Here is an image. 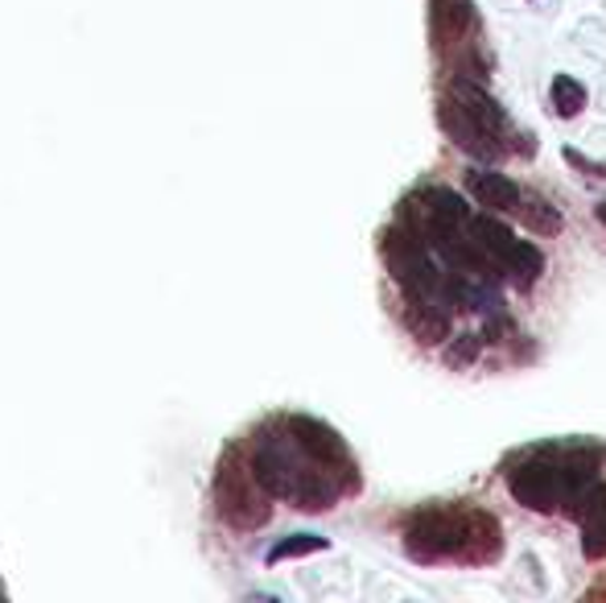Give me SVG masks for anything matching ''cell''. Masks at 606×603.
<instances>
[{"instance_id":"cell-4","label":"cell","mask_w":606,"mask_h":603,"mask_svg":"<svg viewBox=\"0 0 606 603\" xmlns=\"http://www.w3.org/2000/svg\"><path fill=\"white\" fill-rule=\"evenodd\" d=\"M467 187H470V199L479 207H491V211H515L520 199H524L512 178L496 174V170H475V174H467Z\"/></svg>"},{"instance_id":"cell-9","label":"cell","mask_w":606,"mask_h":603,"mask_svg":"<svg viewBox=\"0 0 606 603\" xmlns=\"http://www.w3.org/2000/svg\"><path fill=\"white\" fill-rule=\"evenodd\" d=\"M503 269H508V277H512L515 286H520V289H529L532 282L541 277V269H544L541 248H536V244H529V240H520V244H515V253H512V261H508Z\"/></svg>"},{"instance_id":"cell-1","label":"cell","mask_w":606,"mask_h":603,"mask_svg":"<svg viewBox=\"0 0 606 603\" xmlns=\"http://www.w3.org/2000/svg\"><path fill=\"white\" fill-rule=\"evenodd\" d=\"M404 546L417 562H442V558H463L467 546V512H421L413 517Z\"/></svg>"},{"instance_id":"cell-14","label":"cell","mask_w":606,"mask_h":603,"mask_svg":"<svg viewBox=\"0 0 606 603\" xmlns=\"http://www.w3.org/2000/svg\"><path fill=\"white\" fill-rule=\"evenodd\" d=\"M479 335H458L454 339V348H450V364H467V360H475L479 356Z\"/></svg>"},{"instance_id":"cell-10","label":"cell","mask_w":606,"mask_h":603,"mask_svg":"<svg viewBox=\"0 0 606 603\" xmlns=\"http://www.w3.org/2000/svg\"><path fill=\"white\" fill-rule=\"evenodd\" d=\"M520 215H524V223H529L536 236H557L561 232L557 207H549L544 199H520Z\"/></svg>"},{"instance_id":"cell-13","label":"cell","mask_w":606,"mask_h":603,"mask_svg":"<svg viewBox=\"0 0 606 603\" xmlns=\"http://www.w3.org/2000/svg\"><path fill=\"white\" fill-rule=\"evenodd\" d=\"M310 550H327V538H294V541H285V546H277V550H273V558L310 554Z\"/></svg>"},{"instance_id":"cell-16","label":"cell","mask_w":606,"mask_h":603,"mask_svg":"<svg viewBox=\"0 0 606 603\" xmlns=\"http://www.w3.org/2000/svg\"><path fill=\"white\" fill-rule=\"evenodd\" d=\"M598 220H603V223H606V203H598Z\"/></svg>"},{"instance_id":"cell-8","label":"cell","mask_w":606,"mask_h":603,"mask_svg":"<svg viewBox=\"0 0 606 603\" xmlns=\"http://www.w3.org/2000/svg\"><path fill=\"white\" fill-rule=\"evenodd\" d=\"M499 554V525L487 512H467V546L463 562H491Z\"/></svg>"},{"instance_id":"cell-3","label":"cell","mask_w":606,"mask_h":603,"mask_svg":"<svg viewBox=\"0 0 606 603\" xmlns=\"http://www.w3.org/2000/svg\"><path fill=\"white\" fill-rule=\"evenodd\" d=\"M442 128H446V137H450L454 145H463L475 158H499V154H503V141H499L496 133H487L454 96L446 99V108H442Z\"/></svg>"},{"instance_id":"cell-6","label":"cell","mask_w":606,"mask_h":603,"mask_svg":"<svg viewBox=\"0 0 606 603\" xmlns=\"http://www.w3.org/2000/svg\"><path fill=\"white\" fill-rule=\"evenodd\" d=\"M404 327L417 335L421 343H442L450 335V318H446V306L425 298H408L404 302Z\"/></svg>"},{"instance_id":"cell-7","label":"cell","mask_w":606,"mask_h":603,"mask_svg":"<svg viewBox=\"0 0 606 603\" xmlns=\"http://www.w3.org/2000/svg\"><path fill=\"white\" fill-rule=\"evenodd\" d=\"M467 232H470V240L479 244L482 253L496 261L499 269H503V265L512 261L515 244H520V240H515L512 232H508V228H503V223L496 220V215H475V220L467 223Z\"/></svg>"},{"instance_id":"cell-2","label":"cell","mask_w":606,"mask_h":603,"mask_svg":"<svg viewBox=\"0 0 606 603\" xmlns=\"http://www.w3.org/2000/svg\"><path fill=\"white\" fill-rule=\"evenodd\" d=\"M565 493H570V484H565V463L557 455H536L512 472V496L532 512L565 508Z\"/></svg>"},{"instance_id":"cell-15","label":"cell","mask_w":606,"mask_h":603,"mask_svg":"<svg viewBox=\"0 0 606 603\" xmlns=\"http://www.w3.org/2000/svg\"><path fill=\"white\" fill-rule=\"evenodd\" d=\"M565 161H574V166H582V170H591V174L606 178V166H598V161H591V158H582V154H570V149H565Z\"/></svg>"},{"instance_id":"cell-5","label":"cell","mask_w":606,"mask_h":603,"mask_svg":"<svg viewBox=\"0 0 606 603\" xmlns=\"http://www.w3.org/2000/svg\"><path fill=\"white\" fill-rule=\"evenodd\" d=\"M450 96L458 99V104H463V108H467L470 116H475V120H479V125L487 128V133H496L499 141L508 137V116H503V108H499L496 99H491V96H487V92H482L479 83L454 80Z\"/></svg>"},{"instance_id":"cell-11","label":"cell","mask_w":606,"mask_h":603,"mask_svg":"<svg viewBox=\"0 0 606 603\" xmlns=\"http://www.w3.org/2000/svg\"><path fill=\"white\" fill-rule=\"evenodd\" d=\"M553 108H557V116H577L586 108V87L570 75H557L553 80Z\"/></svg>"},{"instance_id":"cell-12","label":"cell","mask_w":606,"mask_h":603,"mask_svg":"<svg viewBox=\"0 0 606 603\" xmlns=\"http://www.w3.org/2000/svg\"><path fill=\"white\" fill-rule=\"evenodd\" d=\"M582 554L594 558V562L606 558V508L582 521Z\"/></svg>"}]
</instances>
